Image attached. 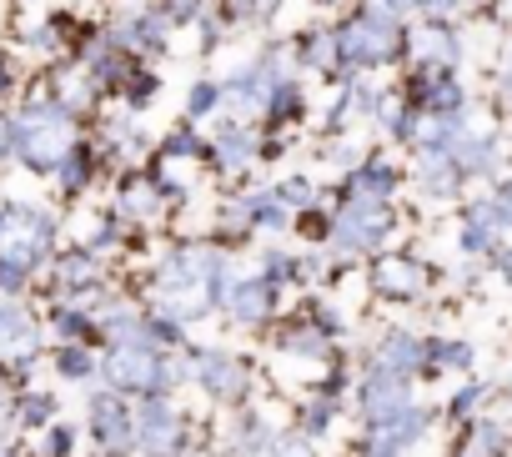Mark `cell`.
<instances>
[{"mask_svg": "<svg viewBox=\"0 0 512 457\" xmlns=\"http://www.w3.org/2000/svg\"><path fill=\"white\" fill-rule=\"evenodd\" d=\"M332 26H337V51H342L347 76L352 71L372 76V71H387V66L407 61V21L367 6V0H357V6L347 16H337Z\"/></svg>", "mask_w": 512, "mask_h": 457, "instance_id": "cell-1", "label": "cell"}, {"mask_svg": "<svg viewBox=\"0 0 512 457\" xmlns=\"http://www.w3.org/2000/svg\"><path fill=\"white\" fill-rule=\"evenodd\" d=\"M11 126H16V156L31 166V171H41V176H51L66 156H71V146L81 141V116L76 111H66L56 96H26L21 106H16V116H11Z\"/></svg>", "mask_w": 512, "mask_h": 457, "instance_id": "cell-2", "label": "cell"}, {"mask_svg": "<svg viewBox=\"0 0 512 457\" xmlns=\"http://www.w3.org/2000/svg\"><path fill=\"white\" fill-rule=\"evenodd\" d=\"M56 242V216L36 201H11L0 206V282H21L51 257Z\"/></svg>", "mask_w": 512, "mask_h": 457, "instance_id": "cell-3", "label": "cell"}, {"mask_svg": "<svg viewBox=\"0 0 512 457\" xmlns=\"http://www.w3.org/2000/svg\"><path fill=\"white\" fill-rule=\"evenodd\" d=\"M392 232H397V206L392 201L342 191V206L332 211V247H337V257H367V252L387 247Z\"/></svg>", "mask_w": 512, "mask_h": 457, "instance_id": "cell-4", "label": "cell"}, {"mask_svg": "<svg viewBox=\"0 0 512 457\" xmlns=\"http://www.w3.org/2000/svg\"><path fill=\"white\" fill-rule=\"evenodd\" d=\"M397 96L422 116H462L472 106V86L462 81V71H427V66H407Z\"/></svg>", "mask_w": 512, "mask_h": 457, "instance_id": "cell-5", "label": "cell"}, {"mask_svg": "<svg viewBox=\"0 0 512 457\" xmlns=\"http://www.w3.org/2000/svg\"><path fill=\"white\" fill-rule=\"evenodd\" d=\"M206 141H211V161L206 166H216L221 176H246L267 151V131L262 126L246 121V116H226V111L216 116Z\"/></svg>", "mask_w": 512, "mask_h": 457, "instance_id": "cell-6", "label": "cell"}, {"mask_svg": "<svg viewBox=\"0 0 512 457\" xmlns=\"http://www.w3.org/2000/svg\"><path fill=\"white\" fill-rule=\"evenodd\" d=\"M382 101H387V86H377L372 76H362V71L342 76V81L332 86V101H327V116H322L327 136H337V131H357V126H372L377 111H382Z\"/></svg>", "mask_w": 512, "mask_h": 457, "instance_id": "cell-7", "label": "cell"}, {"mask_svg": "<svg viewBox=\"0 0 512 457\" xmlns=\"http://www.w3.org/2000/svg\"><path fill=\"white\" fill-rule=\"evenodd\" d=\"M472 56L467 36L447 21H412L407 26V66H427V71H462Z\"/></svg>", "mask_w": 512, "mask_h": 457, "instance_id": "cell-8", "label": "cell"}, {"mask_svg": "<svg viewBox=\"0 0 512 457\" xmlns=\"http://www.w3.org/2000/svg\"><path fill=\"white\" fill-rule=\"evenodd\" d=\"M407 407H417V402H412V377L377 362V367L362 377V412H367V422H372V427L397 422Z\"/></svg>", "mask_w": 512, "mask_h": 457, "instance_id": "cell-9", "label": "cell"}, {"mask_svg": "<svg viewBox=\"0 0 512 457\" xmlns=\"http://www.w3.org/2000/svg\"><path fill=\"white\" fill-rule=\"evenodd\" d=\"M292 61H297V71H312V76H322V81H342V76H347V71H342L337 26H332V21L307 26V31L297 36V46H292Z\"/></svg>", "mask_w": 512, "mask_h": 457, "instance_id": "cell-10", "label": "cell"}, {"mask_svg": "<svg viewBox=\"0 0 512 457\" xmlns=\"http://www.w3.org/2000/svg\"><path fill=\"white\" fill-rule=\"evenodd\" d=\"M161 206H166V196H161L151 166H126L116 176V216L121 221H156Z\"/></svg>", "mask_w": 512, "mask_h": 457, "instance_id": "cell-11", "label": "cell"}, {"mask_svg": "<svg viewBox=\"0 0 512 457\" xmlns=\"http://www.w3.org/2000/svg\"><path fill=\"white\" fill-rule=\"evenodd\" d=\"M372 287L382 297H397V302H412L427 292V267L412 257V252H382L372 262Z\"/></svg>", "mask_w": 512, "mask_h": 457, "instance_id": "cell-12", "label": "cell"}, {"mask_svg": "<svg viewBox=\"0 0 512 457\" xmlns=\"http://www.w3.org/2000/svg\"><path fill=\"white\" fill-rule=\"evenodd\" d=\"M186 377H196L211 397H221V402H231V397H241L246 392V367L231 357V352H191L186 357Z\"/></svg>", "mask_w": 512, "mask_h": 457, "instance_id": "cell-13", "label": "cell"}, {"mask_svg": "<svg viewBox=\"0 0 512 457\" xmlns=\"http://www.w3.org/2000/svg\"><path fill=\"white\" fill-rule=\"evenodd\" d=\"M412 181H417V191H422L427 201H452L467 176H462V166H457L452 151L422 146V151H417V166H412Z\"/></svg>", "mask_w": 512, "mask_h": 457, "instance_id": "cell-14", "label": "cell"}, {"mask_svg": "<svg viewBox=\"0 0 512 457\" xmlns=\"http://www.w3.org/2000/svg\"><path fill=\"white\" fill-rule=\"evenodd\" d=\"M402 181H407V171H402L387 151H367V161L342 176V191H352V196H377V201H397Z\"/></svg>", "mask_w": 512, "mask_h": 457, "instance_id": "cell-15", "label": "cell"}, {"mask_svg": "<svg viewBox=\"0 0 512 457\" xmlns=\"http://www.w3.org/2000/svg\"><path fill=\"white\" fill-rule=\"evenodd\" d=\"M46 96H56V101H61L66 111H76L81 121H86V116H91V111H96V106L106 101V96H101V86L91 81V71H86L81 61H56Z\"/></svg>", "mask_w": 512, "mask_h": 457, "instance_id": "cell-16", "label": "cell"}, {"mask_svg": "<svg viewBox=\"0 0 512 457\" xmlns=\"http://www.w3.org/2000/svg\"><path fill=\"white\" fill-rule=\"evenodd\" d=\"M136 442L156 457L176 452L181 447V412L166 397H146V407L136 412Z\"/></svg>", "mask_w": 512, "mask_h": 457, "instance_id": "cell-17", "label": "cell"}, {"mask_svg": "<svg viewBox=\"0 0 512 457\" xmlns=\"http://www.w3.org/2000/svg\"><path fill=\"white\" fill-rule=\"evenodd\" d=\"M307 111H312V91H307V81L292 71L287 81L272 86V96H267V106H262V131H292V126L307 121Z\"/></svg>", "mask_w": 512, "mask_h": 457, "instance_id": "cell-18", "label": "cell"}, {"mask_svg": "<svg viewBox=\"0 0 512 457\" xmlns=\"http://www.w3.org/2000/svg\"><path fill=\"white\" fill-rule=\"evenodd\" d=\"M106 161H111V156L101 151V141H86V136H81V141L71 146V156H66V161H61L51 176H56V186H61L66 196H81V191H86V186H91V181L106 171Z\"/></svg>", "mask_w": 512, "mask_h": 457, "instance_id": "cell-19", "label": "cell"}, {"mask_svg": "<svg viewBox=\"0 0 512 457\" xmlns=\"http://www.w3.org/2000/svg\"><path fill=\"white\" fill-rule=\"evenodd\" d=\"M91 427H96L101 447H111V452L136 447V417H131V407H126L121 397H96V407H91Z\"/></svg>", "mask_w": 512, "mask_h": 457, "instance_id": "cell-20", "label": "cell"}, {"mask_svg": "<svg viewBox=\"0 0 512 457\" xmlns=\"http://www.w3.org/2000/svg\"><path fill=\"white\" fill-rule=\"evenodd\" d=\"M156 161H181V166H191V161H211V141L201 136L196 121H176V126L156 141Z\"/></svg>", "mask_w": 512, "mask_h": 457, "instance_id": "cell-21", "label": "cell"}, {"mask_svg": "<svg viewBox=\"0 0 512 457\" xmlns=\"http://www.w3.org/2000/svg\"><path fill=\"white\" fill-rule=\"evenodd\" d=\"M417 121H422V111H412V106L397 96V86H392L372 126H377V131H382L392 146H407V151H412V141H417Z\"/></svg>", "mask_w": 512, "mask_h": 457, "instance_id": "cell-22", "label": "cell"}, {"mask_svg": "<svg viewBox=\"0 0 512 457\" xmlns=\"http://www.w3.org/2000/svg\"><path fill=\"white\" fill-rule=\"evenodd\" d=\"M382 367H392V372H417V367H427V342L422 337H412L407 327H392L387 337H382V357H377Z\"/></svg>", "mask_w": 512, "mask_h": 457, "instance_id": "cell-23", "label": "cell"}, {"mask_svg": "<svg viewBox=\"0 0 512 457\" xmlns=\"http://www.w3.org/2000/svg\"><path fill=\"white\" fill-rule=\"evenodd\" d=\"M156 96H161V76H156L151 66H141V61H136V66H131V76L121 81V91H116L111 101H116V106H126V111H141V116H146V111L156 106Z\"/></svg>", "mask_w": 512, "mask_h": 457, "instance_id": "cell-24", "label": "cell"}, {"mask_svg": "<svg viewBox=\"0 0 512 457\" xmlns=\"http://www.w3.org/2000/svg\"><path fill=\"white\" fill-rule=\"evenodd\" d=\"M181 111H186V121H216L221 111H226V91H221V81H211V76H196L191 86H186V96H181Z\"/></svg>", "mask_w": 512, "mask_h": 457, "instance_id": "cell-25", "label": "cell"}, {"mask_svg": "<svg viewBox=\"0 0 512 457\" xmlns=\"http://www.w3.org/2000/svg\"><path fill=\"white\" fill-rule=\"evenodd\" d=\"M277 191H282V201H287L292 211H307V206H317V196H322V186H317L312 171H292V176H282Z\"/></svg>", "mask_w": 512, "mask_h": 457, "instance_id": "cell-26", "label": "cell"}, {"mask_svg": "<svg viewBox=\"0 0 512 457\" xmlns=\"http://www.w3.org/2000/svg\"><path fill=\"white\" fill-rule=\"evenodd\" d=\"M507 442V432L497 422H472V432L462 437V457H497Z\"/></svg>", "mask_w": 512, "mask_h": 457, "instance_id": "cell-27", "label": "cell"}, {"mask_svg": "<svg viewBox=\"0 0 512 457\" xmlns=\"http://www.w3.org/2000/svg\"><path fill=\"white\" fill-rule=\"evenodd\" d=\"M151 6H156V11H161V16L176 26V31H191V26H196L206 11H211V0H151Z\"/></svg>", "mask_w": 512, "mask_h": 457, "instance_id": "cell-28", "label": "cell"}, {"mask_svg": "<svg viewBox=\"0 0 512 457\" xmlns=\"http://www.w3.org/2000/svg\"><path fill=\"white\" fill-rule=\"evenodd\" d=\"M36 332H31V317L26 312H16V307H0V347L6 342H31Z\"/></svg>", "mask_w": 512, "mask_h": 457, "instance_id": "cell-29", "label": "cell"}, {"mask_svg": "<svg viewBox=\"0 0 512 457\" xmlns=\"http://www.w3.org/2000/svg\"><path fill=\"white\" fill-rule=\"evenodd\" d=\"M487 201H492L497 226H502V237H507V232H512V176H507V171L497 176V186H492V196H487Z\"/></svg>", "mask_w": 512, "mask_h": 457, "instance_id": "cell-30", "label": "cell"}, {"mask_svg": "<svg viewBox=\"0 0 512 457\" xmlns=\"http://www.w3.org/2000/svg\"><path fill=\"white\" fill-rule=\"evenodd\" d=\"M91 367H96V362H91L86 347H66V352H61V377L81 382V377H91Z\"/></svg>", "mask_w": 512, "mask_h": 457, "instance_id": "cell-31", "label": "cell"}, {"mask_svg": "<svg viewBox=\"0 0 512 457\" xmlns=\"http://www.w3.org/2000/svg\"><path fill=\"white\" fill-rule=\"evenodd\" d=\"M482 397H487V387H482V382H472V387H462V392L452 397V412H457V417H467V412H477V407H482Z\"/></svg>", "mask_w": 512, "mask_h": 457, "instance_id": "cell-32", "label": "cell"}, {"mask_svg": "<svg viewBox=\"0 0 512 457\" xmlns=\"http://www.w3.org/2000/svg\"><path fill=\"white\" fill-rule=\"evenodd\" d=\"M497 111L512 121V56H507L502 71H497Z\"/></svg>", "mask_w": 512, "mask_h": 457, "instance_id": "cell-33", "label": "cell"}, {"mask_svg": "<svg viewBox=\"0 0 512 457\" xmlns=\"http://www.w3.org/2000/svg\"><path fill=\"white\" fill-rule=\"evenodd\" d=\"M16 86H21V76H16L11 56H0V106H6V101H16Z\"/></svg>", "mask_w": 512, "mask_h": 457, "instance_id": "cell-34", "label": "cell"}, {"mask_svg": "<svg viewBox=\"0 0 512 457\" xmlns=\"http://www.w3.org/2000/svg\"><path fill=\"white\" fill-rule=\"evenodd\" d=\"M16 156V126H11V116L0 111V161H11Z\"/></svg>", "mask_w": 512, "mask_h": 457, "instance_id": "cell-35", "label": "cell"}, {"mask_svg": "<svg viewBox=\"0 0 512 457\" xmlns=\"http://www.w3.org/2000/svg\"><path fill=\"white\" fill-rule=\"evenodd\" d=\"M71 447H76V432H66V427H61V432L51 437V452H56V457H66Z\"/></svg>", "mask_w": 512, "mask_h": 457, "instance_id": "cell-36", "label": "cell"}, {"mask_svg": "<svg viewBox=\"0 0 512 457\" xmlns=\"http://www.w3.org/2000/svg\"><path fill=\"white\" fill-rule=\"evenodd\" d=\"M497 272H502V282L512 287V247H497Z\"/></svg>", "mask_w": 512, "mask_h": 457, "instance_id": "cell-37", "label": "cell"}, {"mask_svg": "<svg viewBox=\"0 0 512 457\" xmlns=\"http://www.w3.org/2000/svg\"><path fill=\"white\" fill-rule=\"evenodd\" d=\"M492 11H497V21H507V26H512V0H492Z\"/></svg>", "mask_w": 512, "mask_h": 457, "instance_id": "cell-38", "label": "cell"}, {"mask_svg": "<svg viewBox=\"0 0 512 457\" xmlns=\"http://www.w3.org/2000/svg\"><path fill=\"white\" fill-rule=\"evenodd\" d=\"M21 6H36V0H21Z\"/></svg>", "mask_w": 512, "mask_h": 457, "instance_id": "cell-39", "label": "cell"}, {"mask_svg": "<svg viewBox=\"0 0 512 457\" xmlns=\"http://www.w3.org/2000/svg\"><path fill=\"white\" fill-rule=\"evenodd\" d=\"M507 56H512V41H507Z\"/></svg>", "mask_w": 512, "mask_h": 457, "instance_id": "cell-40", "label": "cell"}, {"mask_svg": "<svg viewBox=\"0 0 512 457\" xmlns=\"http://www.w3.org/2000/svg\"><path fill=\"white\" fill-rule=\"evenodd\" d=\"M507 392H512V382H507Z\"/></svg>", "mask_w": 512, "mask_h": 457, "instance_id": "cell-41", "label": "cell"}]
</instances>
